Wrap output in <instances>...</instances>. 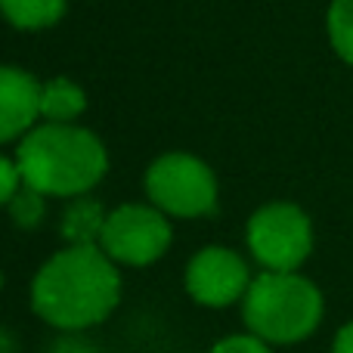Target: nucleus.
Instances as JSON below:
<instances>
[{
	"label": "nucleus",
	"instance_id": "nucleus-18",
	"mask_svg": "<svg viewBox=\"0 0 353 353\" xmlns=\"http://www.w3.org/2000/svg\"><path fill=\"white\" fill-rule=\"evenodd\" d=\"M0 353H19L16 338H12V332L3 329V325H0Z\"/></svg>",
	"mask_w": 353,
	"mask_h": 353
},
{
	"label": "nucleus",
	"instance_id": "nucleus-14",
	"mask_svg": "<svg viewBox=\"0 0 353 353\" xmlns=\"http://www.w3.org/2000/svg\"><path fill=\"white\" fill-rule=\"evenodd\" d=\"M211 353H273V350H270V344L263 338L248 332V335H230L223 341H217L211 347Z\"/></svg>",
	"mask_w": 353,
	"mask_h": 353
},
{
	"label": "nucleus",
	"instance_id": "nucleus-3",
	"mask_svg": "<svg viewBox=\"0 0 353 353\" xmlns=\"http://www.w3.org/2000/svg\"><path fill=\"white\" fill-rule=\"evenodd\" d=\"M325 313L323 292L301 273L263 270L242 298V319L267 344H298L319 329Z\"/></svg>",
	"mask_w": 353,
	"mask_h": 353
},
{
	"label": "nucleus",
	"instance_id": "nucleus-1",
	"mask_svg": "<svg viewBox=\"0 0 353 353\" xmlns=\"http://www.w3.org/2000/svg\"><path fill=\"white\" fill-rule=\"evenodd\" d=\"M118 301V263L99 245H65L31 282V310L65 335L105 323Z\"/></svg>",
	"mask_w": 353,
	"mask_h": 353
},
{
	"label": "nucleus",
	"instance_id": "nucleus-4",
	"mask_svg": "<svg viewBox=\"0 0 353 353\" xmlns=\"http://www.w3.org/2000/svg\"><path fill=\"white\" fill-rule=\"evenodd\" d=\"M143 183L149 205L165 211L168 217H208L217 208V176L189 152H168L155 159Z\"/></svg>",
	"mask_w": 353,
	"mask_h": 353
},
{
	"label": "nucleus",
	"instance_id": "nucleus-10",
	"mask_svg": "<svg viewBox=\"0 0 353 353\" xmlns=\"http://www.w3.org/2000/svg\"><path fill=\"white\" fill-rule=\"evenodd\" d=\"M105 217H109V211H103L99 201L78 195L62 211V239L68 245H99Z\"/></svg>",
	"mask_w": 353,
	"mask_h": 353
},
{
	"label": "nucleus",
	"instance_id": "nucleus-11",
	"mask_svg": "<svg viewBox=\"0 0 353 353\" xmlns=\"http://www.w3.org/2000/svg\"><path fill=\"white\" fill-rule=\"evenodd\" d=\"M68 0H0V16L19 31L53 28L65 16Z\"/></svg>",
	"mask_w": 353,
	"mask_h": 353
},
{
	"label": "nucleus",
	"instance_id": "nucleus-12",
	"mask_svg": "<svg viewBox=\"0 0 353 353\" xmlns=\"http://www.w3.org/2000/svg\"><path fill=\"white\" fill-rule=\"evenodd\" d=\"M325 28H329V43L347 65H353V0H332L329 16H325Z\"/></svg>",
	"mask_w": 353,
	"mask_h": 353
},
{
	"label": "nucleus",
	"instance_id": "nucleus-17",
	"mask_svg": "<svg viewBox=\"0 0 353 353\" xmlns=\"http://www.w3.org/2000/svg\"><path fill=\"white\" fill-rule=\"evenodd\" d=\"M332 353H353V319L347 325H341L335 335V344H332Z\"/></svg>",
	"mask_w": 353,
	"mask_h": 353
},
{
	"label": "nucleus",
	"instance_id": "nucleus-8",
	"mask_svg": "<svg viewBox=\"0 0 353 353\" xmlns=\"http://www.w3.org/2000/svg\"><path fill=\"white\" fill-rule=\"evenodd\" d=\"M41 121V81L16 65H0V146L22 140Z\"/></svg>",
	"mask_w": 353,
	"mask_h": 353
},
{
	"label": "nucleus",
	"instance_id": "nucleus-16",
	"mask_svg": "<svg viewBox=\"0 0 353 353\" xmlns=\"http://www.w3.org/2000/svg\"><path fill=\"white\" fill-rule=\"evenodd\" d=\"M47 353H97V347H93L90 341H84L81 332H72V335L59 338V341H56Z\"/></svg>",
	"mask_w": 353,
	"mask_h": 353
},
{
	"label": "nucleus",
	"instance_id": "nucleus-7",
	"mask_svg": "<svg viewBox=\"0 0 353 353\" xmlns=\"http://www.w3.org/2000/svg\"><path fill=\"white\" fill-rule=\"evenodd\" d=\"M251 270L239 251L226 248V245H205L195 251L192 261L186 263V294L201 307H223L236 304L248 294L251 288Z\"/></svg>",
	"mask_w": 353,
	"mask_h": 353
},
{
	"label": "nucleus",
	"instance_id": "nucleus-2",
	"mask_svg": "<svg viewBox=\"0 0 353 353\" xmlns=\"http://www.w3.org/2000/svg\"><path fill=\"white\" fill-rule=\"evenodd\" d=\"M16 165L25 186L47 199H78L103 183L109 152L93 130L41 121L19 140Z\"/></svg>",
	"mask_w": 353,
	"mask_h": 353
},
{
	"label": "nucleus",
	"instance_id": "nucleus-5",
	"mask_svg": "<svg viewBox=\"0 0 353 353\" xmlns=\"http://www.w3.org/2000/svg\"><path fill=\"white\" fill-rule=\"evenodd\" d=\"M245 242L263 270L298 273L313 251V223L294 201H270L251 214Z\"/></svg>",
	"mask_w": 353,
	"mask_h": 353
},
{
	"label": "nucleus",
	"instance_id": "nucleus-9",
	"mask_svg": "<svg viewBox=\"0 0 353 353\" xmlns=\"http://www.w3.org/2000/svg\"><path fill=\"white\" fill-rule=\"evenodd\" d=\"M87 109V93L65 74L41 84V121L50 124H74Z\"/></svg>",
	"mask_w": 353,
	"mask_h": 353
},
{
	"label": "nucleus",
	"instance_id": "nucleus-15",
	"mask_svg": "<svg viewBox=\"0 0 353 353\" xmlns=\"http://www.w3.org/2000/svg\"><path fill=\"white\" fill-rule=\"evenodd\" d=\"M22 189V174H19L16 159L0 155V208H6L12 201V195Z\"/></svg>",
	"mask_w": 353,
	"mask_h": 353
},
{
	"label": "nucleus",
	"instance_id": "nucleus-6",
	"mask_svg": "<svg viewBox=\"0 0 353 353\" xmlns=\"http://www.w3.org/2000/svg\"><path fill=\"white\" fill-rule=\"evenodd\" d=\"M174 230L168 214L155 205L130 201L109 211L99 236V248L121 267H149L171 248Z\"/></svg>",
	"mask_w": 353,
	"mask_h": 353
},
{
	"label": "nucleus",
	"instance_id": "nucleus-19",
	"mask_svg": "<svg viewBox=\"0 0 353 353\" xmlns=\"http://www.w3.org/2000/svg\"><path fill=\"white\" fill-rule=\"evenodd\" d=\"M0 285H3V273H0Z\"/></svg>",
	"mask_w": 353,
	"mask_h": 353
},
{
	"label": "nucleus",
	"instance_id": "nucleus-13",
	"mask_svg": "<svg viewBox=\"0 0 353 353\" xmlns=\"http://www.w3.org/2000/svg\"><path fill=\"white\" fill-rule=\"evenodd\" d=\"M43 199H47V195H41L37 189H31L22 183V189H19V192L12 195V201L6 205L10 208L12 223L22 226V230H34L43 217Z\"/></svg>",
	"mask_w": 353,
	"mask_h": 353
}]
</instances>
